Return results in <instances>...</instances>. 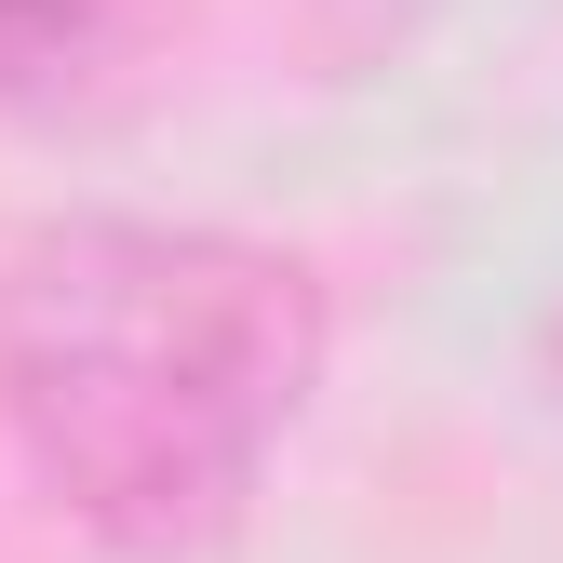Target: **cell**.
<instances>
[{
    "label": "cell",
    "mask_w": 563,
    "mask_h": 563,
    "mask_svg": "<svg viewBox=\"0 0 563 563\" xmlns=\"http://www.w3.org/2000/svg\"><path fill=\"white\" fill-rule=\"evenodd\" d=\"M148 0H0V95L41 108V95H81L95 67L134 41Z\"/></svg>",
    "instance_id": "2"
},
{
    "label": "cell",
    "mask_w": 563,
    "mask_h": 563,
    "mask_svg": "<svg viewBox=\"0 0 563 563\" xmlns=\"http://www.w3.org/2000/svg\"><path fill=\"white\" fill-rule=\"evenodd\" d=\"M322 376V296L242 229L67 216L0 268V416L41 497L134 550H216Z\"/></svg>",
    "instance_id": "1"
}]
</instances>
